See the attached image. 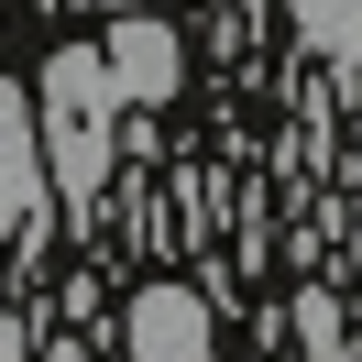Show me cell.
I'll return each instance as SVG.
<instances>
[{
  "instance_id": "obj_1",
  "label": "cell",
  "mask_w": 362,
  "mask_h": 362,
  "mask_svg": "<svg viewBox=\"0 0 362 362\" xmlns=\"http://www.w3.org/2000/svg\"><path fill=\"white\" fill-rule=\"evenodd\" d=\"M110 121H121V88H110V66H99V45L45 55L33 132H45V176L66 187V209H88L99 187H110Z\"/></svg>"
},
{
  "instance_id": "obj_2",
  "label": "cell",
  "mask_w": 362,
  "mask_h": 362,
  "mask_svg": "<svg viewBox=\"0 0 362 362\" xmlns=\"http://www.w3.org/2000/svg\"><path fill=\"white\" fill-rule=\"evenodd\" d=\"M99 66H110L121 110H165L176 77H187V45H176V23H154V11H121L110 45H99Z\"/></svg>"
},
{
  "instance_id": "obj_3",
  "label": "cell",
  "mask_w": 362,
  "mask_h": 362,
  "mask_svg": "<svg viewBox=\"0 0 362 362\" xmlns=\"http://www.w3.org/2000/svg\"><path fill=\"white\" fill-rule=\"evenodd\" d=\"M45 132H33V88L0 77V230H33L45 220Z\"/></svg>"
},
{
  "instance_id": "obj_4",
  "label": "cell",
  "mask_w": 362,
  "mask_h": 362,
  "mask_svg": "<svg viewBox=\"0 0 362 362\" xmlns=\"http://www.w3.org/2000/svg\"><path fill=\"white\" fill-rule=\"evenodd\" d=\"M121 340H132V362H209V308L187 286H143L121 308Z\"/></svg>"
},
{
  "instance_id": "obj_5",
  "label": "cell",
  "mask_w": 362,
  "mask_h": 362,
  "mask_svg": "<svg viewBox=\"0 0 362 362\" xmlns=\"http://www.w3.org/2000/svg\"><path fill=\"white\" fill-rule=\"evenodd\" d=\"M286 23H296V45L329 55V66L362 55V0H286Z\"/></svg>"
},
{
  "instance_id": "obj_6",
  "label": "cell",
  "mask_w": 362,
  "mask_h": 362,
  "mask_svg": "<svg viewBox=\"0 0 362 362\" xmlns=\"http://www.w3.org/2000/svg\"><path fill=\"white\" fill-rule=\"evenodd\" d=\"M33 362H88V351H77V340H55V351H33Z\"/></svg>"
},
{
  "instance_id": "obj_7",
  "label": "cell",
  "mask_w": 362,
  "mask_h": 362,
  "mask_svg": "<svg viewBox=\"0 0 362 362\" xmlns=\"http://www.w3.org/2000/svg\"><path fill=\"white\" fill-rule=\"evenodd\" d=\"M88 11H154V0H88Z\"/></svg>"
}]
</instances>
